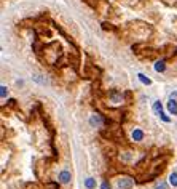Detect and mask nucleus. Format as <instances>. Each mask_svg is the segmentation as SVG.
Listing matches in <instances>:
<instances>
[{
    "instance_id": "obj_12",
    "label": "nucleus",
    "mask_w": 177,
    "mask_h": 189,
    "mask_svg": "<svg viewBox=\"0 0 177 189\" xmlns=\"http://www.w3.org/2000/svg\"><path fill=\"white\" fill-rule=\"evenodd\" d=\"M0 90H2V91H0V96H2V98H5L6 94H8V88H6V87H2Z\"/></svg>"
},
{
    "instance_id": "obj_13",
    "label": "nucleus",
    "mask_w": 177,
    "mask_h": 189,
    "mask_svg": "<svg viewBox=\"0 0 177 189\" xmlns=\"http://www.w3.org/2000/svg\"><path fill=\"white\" fill-rule=\"evenodd\" d=\"M156 189H167V184L164 181H161L160 184H156Z\"/></svg>"
},
{
    "instance_id": "obj_11",
    "label": "nucleus",
    "mask_w": 177,
    "mask_h": 189,
    "mask_svg": "<svg viewBox=\"0 0 177 189\" xmlns=\"http://www.w3.org/2000/svg\"><path fill=\"white\" fill-rule=\"evenodd\" d=\"M112 99H113L115 103H120V101H121V96H120L118 93H113V94H112Z\"/></svg>"
},
{
    "instance_id": "obj_4",
    "label": "nucleus",
    "mask_w": 177,
    "mask_h": 189,
    "mask_svg": "<svg viewBox=\"0 0 177 189\" xmlns=\"http://www.w3.org/2000/svg\"><path fill=\"white\" fill-rule=\"evenodd\" d=\"M153 111H155V114H156V116H161V114H163V106H161V103H160V101L153 103Z\"/></svg>"
},
{
    "instance_id": "obj_14",
    "label": "nucleus",
    "mask_w": 177,
    "mask_h": 189,
    "mask_svg": "<svg viewBox=\"0 0 177 189\" xmlns=\"http://www.w3.org/2000/svg\"><path fill=\"white\" fill-rule=\"evenodd\" d=\"M101 189H110V184L105 181V183H102V186H101Z\"/></svg>"
},
{
    "instance_id": "obj_2",
    "label": "nucleus",
    "mask_w": 177,
    "mask_h": 189,
    "mask_svg": "<svg viewBox=\"0 0 177 189\" xmlns=\"http://www.w3.org/2000/svg\"><path fill=\"white\" fill-rule=\"evenodd\" d=\"M70 178H72L70 172H67V170H64V172H61V175H59V181H61L62 184H67V183L70 181Z\"/></svg>"
},
{
    "instance_id": "obj_5",
    "label": "nucleus",
    "mask_w": 177,
    "mask_h": 189,
    "mask_svg": "<svg viewBox=\"0 0 177 189\" xmlns=\"http://www.w3.org/2000/svg\"><path fill=\"white\" fill-rule=\"evenodd\" d=\"M142 138H144V131H142V130L137 128V130L133 131V139H134V141H141Z\"/></svg>"
},
{
    "instance_id": "obj_8",
    "label": "nucleus",
    "mask_w": 177,
    "mask_h": 189,
    "mask_svg": "<svg viewBox=\"0 0 177 189\" xmlns=\"http://www.w3.org/2000/svg\"><path fill=\"white\" fill-rule=\"evenodd\" d=\"M164 68H166V66H164V61H158V63L155 64V71H156V72H163Z\"/></svg>"
},
{
    "instance_id": "obj_10",
    "label": "nucleus",
    "mask_w": 177,
    "mask_h": 189,
    "mask_svg": "<svg viewBox=\"0 0 177 189\" xmlns=\"http://www.w3.org/2000/svg\"><path fill=\"white\" fill-rule=\"evenodd\" d=\"M169 183H171L172 186H177V173H171V176H169Z\"/></svg>"
},
{
    "instance_id": "obj_6",
    "label": "nucleus",
    "mask_w": 177,
    "mask_h": 189,
    "mask_svg": "<svg viewBox=\"0 0 177 189\" xmlns=\"http://www.w3.org/2000/svg\"><path fill=\"white\" fill-rule=\"evenodd\" d=\"M89 122H91V125H93V127H94V125L97 127V125H101V124H102V119H101V116L94 114V116L91 117V120H89Z\"/></svg>"
},
{
    "instance_id": "obj_3",
    "label": "nucleus",
    "mask_w": 177,
    "mask_h": 189,
    "mask_svg": "<svg viewBox=\"0 0 177 189\" xmlns=\"http://www.w3.org/2000/svg\"><path fill=\"white\" fill-rule=\"evenodd\" d=\"M167 109H169V112L172 116H177V101L171 99L169 103H167Z\"/></svg>"
},
{
    "instance_id": "obj_7",
    "label": "nucleus",
    "mask_w": 177,
    "mask_h": 189,
    "mask_svg": "<svg viewBox=\"0 0 177 189\" xmlns=\"http://www.w3.org/2000/svg\"><path fill=\"white\" fill-rule=\"evenodd\" d=\"M85 186H86L88 189H94V187H96V181H94L93 178H88L86 181H85Z\"/></svg>"
},
{
    "instance_id": "obj_1",
    "label": "nucleus",
    "mask_w": 177,
    "mask_h": 189,
    "mask_svg": "<svg viewBox=\"0 0 177 189\" xmlns=\"http://www.w3.org/2000/svg\"><path fill=\"white\" fill-rule=\"evenodd\" d=\"M133 186H134V179L129 178V176H125V178H121L118 181V187L120 189H131Z\"/></svg>"
},
{
    "instance_id": "obj_9",
    "label": "nucleus",
    "mask_w": 177,
    "mask_h": 189,
    "mask_svg": "<svg viewBox=\"0 0 177 189\" xmlns=\"http://www.w3.org/2000/svg\"><path fill=\"white\" fill-rule=\"evenodd\" d=\"M137 77H139V80H141L142 83H147V85H150V83H152V82H150V79H147V77H145L144 74H139Z\"/></svg>"
},
{
    "instance_id": "obj_15",
    "label": "nucleus",
    "mask_w": 177,
    "mask_h": 189,
    "mask_svg": "<svg viewBox=\"0 0 177 189\" xmlns=\"http://www.w3.org/2000/svg\"><path fill=\"white\" fill-rule=\"evenodd\" d=\"M160 117H161V119H163V120H164V122H169V120H171V119H169V117H167V116H166V114H161V116H160Z\"/></svg>"
}]
</instances>
